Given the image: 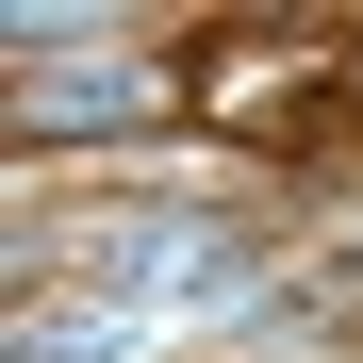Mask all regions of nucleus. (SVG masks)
I'll return each instance as SVG.
<instances>
[{
	"label": "nucleus",
	"mask_w": 363,
	"mask_h": 363,
	"mask_svg": "<svg viewBox=\"0 0 363 363\" xmlns=\"http://www.w3.org/2000/svg\"><path fill=\"white\" fill-rule=\"evenodd\" d=\"M33 116H67V133H116V116H149V83H133V67H83V83H50Z\"/></svg>",
	"instance_id": "1"
}]
</instances>
